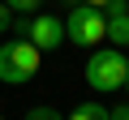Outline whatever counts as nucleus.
<instances>
[{"label":"nucleus","instance_id":"f03ea898","mask_svg":"<svg viewBox=\"0 0 129 120\" xmlns=\"http://www.w3.org/2000/svg\"><path fill=\"white\" fill-rule=\"evenodd\" d=\"M125 77H129L125 47H95V56L86 60V86L90 90H120Z\"/></svg>","mask_w":129,"mask_h":120},{"label":"nucleus","instance_id":"9d476101","mask_svg":"<svg viewBox=\"0 0 129 120\" xmlns=\"http://www.w3.org/2000/svg\"><path fill=\"white\" fill-rule=\"evenodd\" d=\"M112 120H129V103L125 107H112Z\"/></svg>","mask_w":129,"mask_h":120},{"label":"nucleus","instance_id":"1a4fd4ad","mask_svg":"<svg viewBox=\"0 0 129 120\" xmlns=\"http://www.w3.org/2000/svg\"><path fill=\"white\" fill-rule=\"evenodd\" d=\"M9 26H13V9H9V5H5V0H0V34H5V30H9Z\"/></svg>","mask_w":129,"mask_h":120},{"label":"nucleus","instance_id":"39448f33","mask_svg":"<svg viewBox=\"0 0 129 120\" xmlns=\"http://www.w3.org/2000/svg\"><path fill=\"white\" fill-rule=\"evenodd\" d=\"M103 17H108L112 47H129V0H108V5H103Z\"/></svg>","mask_w":129,"mask_h":120},{"label":"nucleus","instance_id":"20e7f679","mask_svg":"<svg viewBox=\"0 0 129 120\" xmlns=\"http://www.w3.org/2000/svg\"><path fill=\"white\" fill-rule=\"evenodd\" d=\"M17 30H22L43 56L64 43V17H56V13H30L26 22H17Z\"/></svg>","mask_w":129,"mask_h":120},{"label":"nucleus","instance_id":"ddd939ff","mask_svg":"<svg viewBox=\"0 0 129 120\" xmlns=\"http://www.w3.org/2000/svg\"><path fill=\"white\" fill-rule=\"evenodd\" d=\"M120 90H125V94H129V77H125V86H120Z\"/></svg>","mask_w":129,"mask_h":120},{"label":"nucleus","instance_id":"7ed1b4c3","mask_svg":"<svg viewBox=\"0 0 129 120\" xmlns=\"http://www.w3.org/2000/svg\"><path fill=\"white\" fill-rule=\"evenodd\" d=\"M108 39V17L103 9L95 5H73L69 17H64V43H73V47H99Z\"/></svg>","mask_w":129,"mask_h":120},{"label":"nucleus","instance_id":"6e6552de","mask_svg":"<svg viewBox=\"0 0 129 120\" xmlns=\"http://www.w3.org/2000/svg\"><path fill=\"white\" fill-rule=\"evenodd\" d=\"M26 120H64V116H60L56 107H47V103H43V107H30V111H26Z\"/></svg>","mask_w":129,"mask_h":120},{"label":"nucleus","instance_id":"4468645a","mask_svg":"<svg viewBox=\"0 0 129 120\" xmlns=\"http://www.w3.org/2000/svg\"><path fill=\"white\" fill-rule=\"evenodd\" d=\"M0 120H5V116H0Z\"/></svg>","mask_w":129,"mask_h":120},{"label":"nucleus","instance_id":"0eeeda50","mask_svg":"<svg viewBox=\"0 0 129 120\" xmlns=\"http://www.w3.org/2000/svg\"><path fill=\"white\" fill-rule=\"evenodd\" d=\"M5 5H9L13 13H22V17H30V13H39V5H43V0H5Z\"/></svg>","mask_w":129,"mask_h":120},{"label":"nucleus","instance_id":"423d86ee","mask_svg":"<svg viewBox=\"0 0 129 120\" xmlns=\"http://www.w3.org/2000/svg\"><path fill=\"white\" fill-rule=\"evenodd\" d=\"M64 120H112V111L103 107V103H95V99H86V103H78Z\"/></svg>","mask_w":129,"mask_h":120},{"label":"nucleus","instance_id":"f257e3e1","mask_svg":"<svg viewBox=\"0 0 129 120\" xmlns=\"http://www.w3.org/2000/svg\"><path fill=\"white\" fill-rule=\"evenodd\" d=\"M39 65H43V51H39L26 34H17V39H9L5 47H0V82H5V86H26V82H35V77H39Z\"/></svg>","mask_w":129,"mask_h":120},{"label":"nucleus","instance_id":"9b49d317","mask_svg":"<svg viewBox=\"0 0 129 120\" xmlns=\"http://www.w3.org/2000/svg\"><path fill=\"white\" fill-rule=\"evenodd\" d=\"M82 5H95V9H103V5H108V0H82Z\"/></svg>","mask_w":129,"mask_h":120},{"label":"nucleus","instance_id":"f8f14e48","mask_svg":"<svg viewBox=\"0 0 129 120\" xmlns=\"http://www.w3.org/2000/svg\"><path fill=\"white\" fill-rule=\"evenodd\" d=\"M64 5H69V9H73V5H82V0H64Z\"/></svg>","mask_w":129,"mask_h":120}]
</instances>
